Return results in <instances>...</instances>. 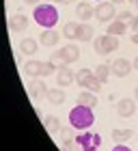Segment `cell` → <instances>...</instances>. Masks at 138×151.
Returning a JSON list of instances; mask_svg holds the SVG:
<instances>
[{"label": "cell", "mask_w": 138, "mask_h": 151, "mask_svg": "<svg viewBox=\"0 0 138 151\" xmlns=\"http://www.w3.org/2000/svg\"><path fill=\"white\" fill-rule=\"evenodd\" d=\"M75 15H78L82 22H86V19H91L95 15V9L91 6V2H80L78 6H75Z\"/></svg>", "instance_id": "obj_14"}, {"label": "cell", "mask_w": 138, "mask_h": 151, "mask_svg": "<svg viewBox=\"0 0 138 151\" xmlns=\"http://www.w3.org/2000/svg\"><path fill=\"white\" fill-rule=\"evenodd\" d=\"M43 125H45V129H47L50 134L60 132V121H58V116H54V114L45 116V119H43Z\"/></svg>", "instance_id": "obj_21"}, {"label": "cell", "mask_w": 138, "mask_h": 151, "mask_svg": "<svg viewBox=\"0 0 138 151\" xmlns=\"http://www.w3.org/2000/svg\"><path fill=\"white\" fill-rule=\"evenodd\" d=\"M78 104H82V106H88V108H93L95 104H97V95H95L93 91H82V93H78Z\"/></svg>", "instance_id": "obj_16"}, {"label": "cell", "mask_w": 138, "mask_h": 151, "mask_svg": "<svg viewBox=\"0 0 138 151\" xmlns=\"http://www.w3.org/2000/svg\"><path fill=\"white\" fill-rule=\"evenodd\" d=\"M112 140L116 142V145H121V142H127L129 138H134V132L132 129H112Z\"/></svg>", "instance_id": "obj_18"}, {"label": "cell", "mask_w": 138, "mask_h": 151, "mask_svg": "<svg viewBox=\"0 0 138 151\" xmlns=\"http://www.w3.org/2000/svg\"><path fill=\"white\" fill-rule=\"evenodd\" d=\"M45 97H47V101H50V104H54V106L65 104V91H63V88H47Z\"/></svg>", "instance_id": "obj_15"}, {"label": "cell", "mask_w": 138, "mask_h": 151, "mask_svg": "<svg viewBox=\"0 0 138 151\" xmlns=\"http://www.w3.org/2000/svg\"><path fill=\"white\" fill-rule=\"evenodd\" d=\"M60 37H63V35H58L54 28H45L43 32H41V39H39V41H41L45 47H54V45L60 41Z\"/></svg>", "instance_id": "obj_13"}, {"label": "cell", "mask_w": 138, "mask_h": 151, "mask_svg": "<svg viewBox=\"0 0 138 151\" xmlns=\"http://www.w3.org/2000/svg\"><path fill=\"white\" fill-rule=\"evenodd\" d=\"M134 97H136V101H138V86L134 88Z\"/></svg>", "instance_id": "obj_34"}, {"label": "cell", "mask_w": 138, "mask_h": 151, "mask_svg": "<svg viewBox=\"0 0 138 151\" xmlns=\"http://www.w3.org/2000/svg\"><path fill=\"white\" fill-rule=\"evenodd\" d=\"M129 28H132V32H138V15L132 17V22H129Z\"/></svg>", "instance_id": "obj_27"}, {"label": "cell", "mask_w": 138, "mask_h": 151, "mask_svg": "<svg viewBox=\"0 0 138 151\" xmlns=\"http://www.w3.org/2000/svg\"><path fill=\"white\" fill-rule=\"evenodd\" d=\"M73 80H75V73L69 69V65L58 67V73H56V82H58V86H69Z\"/></svg>", "instance_id": "obj_12"}, {"label": "cell", "mask_w": 138, "mask_h": 151, "mask_svg": "<svg viewBox=\"0 0 138 151\" xmlns=\"http://www.w3.org/2000/svg\"><path fill=\"white\" fill-rule=\"evenodd\" d=\"M93 76H95V73H93L91 69H86V67H84V69H80L78 73H75V82H78L80 86H84V88H86V84H88V80H91Z\"/></svg>", "instance_id": "obj_23"}, {"label": "cell", "mask_w": 138, "mask_h": 151, "mask_svg": "<svg viewBox=\"0 0 138 151\" xmlns=\"http://www.w3.org/2000/svg\"><path fill=\"white\" fill-rule=\"evenodd\" d=\"M75 147L80 151H97L101 147V136L95 134V132H82L75 136Z\"/></svg>", "instance_id": "obj_3"}, {"label": "cell", "mask_w": 138, "mask_h": 151, "mask_svg": "<svg viewBox=\"0 0 138 151\" xmlns=\"http://www.w3.org/2000/svg\"><path fill=\"white\" fill-rule=\"evenodd\" d=\"M99 2H104V0H99Z\"/></svg>", "instance_id": "obj_36"}, {"label": "cell", "mask_w": 138, "mask_h": 151, "mask_svg": "<svg viewBox=\"0 0 138 151\" xmlns=\"http://www.w3.org/2000/svg\"><path fill=\"white\" fill-rule=\"evenodd\" d=\"M93 47H95V52L97 54H112V52H116L119 50V39H116L114 35H101V37H97L93 41Z\"/></svg>", "instance_id": "obj_4"}, {"label": "cell", "mask_w": 138, "mask_h": 151, "mask_svg": "<svg viewBox=\"0 0 138 151\" xmlns=\"http://www.w3.org/2000/svg\"><path fill=\"white\" fill-rule=\"evenodd\" d=\"M32 17H34V22H37L39 26H43V28H54V26L58 24V9L54 4H50V2L37 4Z\"/></svg>", "instance_id": "obj_2"}, {"label": "cell", "mask_w": 138, "mask_h": 151, "mask_svg": "<svg viewBox=\"0 0 138 151\" xmlns=\"http://www.w3.org/2000/svg\"><path fill=\"white\" fill-rule=\"evenodd\" d=\"M47 2H54V0H47Z\"/></svg>", "instance_id": "obj_35"}, {"label": "cell", "mask_w": 138, "mask_h": 151, "mask_svg": "<svg viewBox=\"0 0 138 151\" xmlns=\"http://www.w3.org/2000/svg\"><path fill=\"white\" fill-rule=\"evenodd\" d=\"M110 69H112V73L116 76V78H127L129 71L134 69V65L129 63L127 58H116L114 63H110Z\"/></svg>", "instance_id": "obj_6"}, {"label": "cell", "mask_w": 138, "mask_h": 151, "mask_svg": "<svg viewBox=\"0 0 138 151\" xmlns=\"http://www.w3.org/2000/svg\"><path fill=\"white\" fill-rule=\"evenodd\" d=\"M132 65H134V69H136V71H138V56H136V58H134V63H132Z\"/></svg>", "instance_id": "obj_32"}, {"label": "cell", "mask_w": 138, "mask_h": 151, "mask_svg": "<svg viewBox=\"0 0 138 151\" xmlns=\"http://www.w3.org/2000/svg\"><path fill=\"white\" fill-rule=\"evenodd\" d=\"M93 39V26L88 24V22H82L80 24V28H78V41H91Z\"/></svg>", "instance_id": "obj_20"}, {"label": "cell", "mask_w": 138, "mask_h": 151, "mask_svg": "<svg viewBox=\"0 0 138 151\" xmlns=\"http://www.w3.org/2000/svg\"><path fill=\"white\" fill-rule=\"evenodd\" d=\"M136 99H129V97H123L119 99V104H116V114L119 116H132L136 112Z\"/></svg>", "instance_id": "obj_8"}, {"label": "cell", "mask_w": 138, "mask_h": 151, "mask_svg": "<svg viewBox=\"0 0 138 151\" xmlns=\"http://www.w3.org/2000/svg\"><path fill=\"white\" fill-rule=\"evenodd\" d=\"M95 123V114H93V108H88V106H73L71 110H69V125H71L73 129H88Z\"/></svg>", "instance_id": "obj_1"}, {"label": "cell", "mask_w": 138, "mask_h": 151, "mask_svg": "<svg viewBox=\"0 0 138 151\" xmlns=\"http://www.w3.org/2000/svg\"><path fill=\"white\" fill-rule=\"evenodd\" d=\"M116 4H112L108 0V2H99L97 6H95V19H99L101 24H110L112 19L116 17Z\"/></svg>", "instance_id": "obj_5"}, {"label": "cell", "mask_w": 138, "mask_h": 151, "mask_svg": "<svg viewBox=\"0 0 138 151\" xmlns=\"http://www.w3.org/2000/svg\"><path fill=\"white\" fill-rule=\"evenodd\" d=\"M28 28V17L24 13H15V15L9 17V30L11 32H22Z\"/></svg>", "instance_id": "obj_9"}, {"label": "cell", "mask_w": 138, "mask_h": 151, "mask_svg": "<svg viewBox=\"0 0 138 151\" xmlns=\"http://www.w3.org/2000/svg\"><path fill=\"white\" fill-rule=\"evenodd\" d=\"M78 28H80L78 22H67L63 26V37H67V39H78Z\"/></svg>", "instance_id": "obj_22"}, {"label": "cell", "mask_w": 138, "mask_h": 151, "mask_svg": "<svg viewBox=\"0 0 138 151\" xmlns=\"http://www.w3.org/2000/svg\"><path fill=\"white\" fill-rule=\"evenodd\" d=\"M101 84H104V82H101V80H97V78L93 76V78L88 80V84H86V91H93V93H97L99 88H101Z\"/></svg>", "instance_id": "obj_25"}, {"label": "cell", "mask_w": 138, "mask_h": 151, "mask_svg": "<svg viewBox=\"0 0 138 151\" xmlns=\"http://www.w3.org/2000/svg\"><path fill=\"white\" fill-rule=\"evenodd\" d=\"M129 41H132V43H136V45H138V32H134V35H129Z\"/></svg>", "instance_id": "obj_29"}, {"label": "cell", "mask_w": 138, "mask_h": 151, "mask_svg": "<svg viewBox=\"0 0 138 151\" xmlns=\"http://www.w3.org/2000/svg\"><path fill=\"white\" fill-rule=\"evenodd\" d=\"M26 91H28L30 99H39L41 95H45V93H47V88H45V84H43V82H41L39 78H30V82L26 84Z\"/></svg>", "instance_id": "obj_7"}, {"label": "cell", "mask_w": 138, "mask_h": 151, "mask_svg": "<svg viewBox=\"0 0 138 151\" xmlns=\"http://www.w3.org/2000/svg\"><path fill=\"white\" fill-rule=\"evenodd\" d=\"M95 78H97V80H101V82H106L108 80V76L110 73H112V69H110V65H106V63H101V65H97V67H95Z\"/></svg>", "instance_id": "obj_24"}, {"label": "cell", "mask_w": 138, "mask_h": 151, "mask_svg": "<svg viewBox=\"0 0 138 151\" xmlns=\"http://www.w3.org/2000/svg\"><path fill=\"white\" fill-rule=\"evenodd\" d=\"M125 30H127V24L121 22V19H114V22L108 24V35L119 37V35H125Z\"/></svg>", "instance_id": "obj_19"}, {"label": "cell", "mask_w": 138, "mask_h": 151, "mask_svg": "<svg viewBox=\"0 0 138 151\" xmlns=\"http://www.w3.org/2000/svg\"><path fill=\"white\" fill-rule=\"evenodd\" d=\"M132 11H121L119 13V15H116V19H121V22H125V24H129V22H132Z\"/></svg>", "instance_id": "obj_26"}, {"label": "cell", "mask_w": 138, "mask_h": 151, "mask_svg": "<svg viewBox=\"0 0 138 151\" xmlns=\"http://www.w3.org/2000/svg\"><path fill=\"white\" fill-rule=\"evenodd\" d=\"M24 2H26V4H37L39 0H24Z\"/></svg>", "instance_id": "obj_31"}, {"label": "cell", "mask_w": 138, "mask_h": 151, "mask_svg": "<svg viewBox=\"0 0 138 151\" xmlns=\"http://www.w3.org/2000/svg\"><path fill=\"white\" fill-rule=\"evenodd\" d=\"M127 2H132V4L136 6V9H138V0H127Z\"/></svg>", "instance_id": "obj_33"}, {"label": "cell", "mask_w": 138, "mask_h": 151, "mask_svg": "<svg viewBox=\"0 0 138 151\" xmlns=\"http://www.w3.org/2000/svg\"><path fill=\"white\" fill-rule=\"evenodd\" d=\"M37 47H39V43L34 39H30V37H26V39L19 41V52H22V54H28V56H30V54L37 52Z\"/></svg>", "instance_id": "obj_17"}, {"label": "cell", "mask_w": 138, "mask_h": 151, "mask_svg": "<svg viewBox=\"0 0 138 151\" xmlns=\"http://www.w3.org/2000/svg\"><path fill=\"white\" fill-rule=\"evenodd\" d=\"M24 73L28 78H43V60H28V63H24Z\"/></svg>", "instance_id": "obj_11"}, {"label": "cell", "mask_w": 138, "mask_h": 151, "mask_svg": "<svg viewBox=\"0 0 138 151\" xmlns=\"http://www.w3.org/2000/svg\"><path fill=\"white\" fill-rule=\"evenodd\" d=\"M58 52H60V56H63L65 65H71V63H75V60L80 58V50H78L75 43H67L65 47H60Z\"/></svg>", "instance_id": "obj_10"}, {"label": "cell", "mask_w": 138, "mask_h": 151, "mask_svg": "<svg viewBox=\"0 0 138 151\" xmlns=\"http://www.w3.org/2000/svg\"><path fill=\"white\" fill-rule=\"evenodd\" d=\"M112 151H132V149H129L125 142H121V145H114V149H112Z\"/></svg>", "instance_id": "obj_28"}, {"label": "cell", "mask_w": 138, "mask_h": 151, "mask_svg": "<svg viewBox=\"0 0 138 151\" xmlns=\"http://www.w3.org/2000/svg\"><path fill=\"white\" fill-rule=\"evenodd\" d=\"M112 4H121V2H127V0H110Z\"/></svg>", "instance_id": "obj_30"}]
</instances>
